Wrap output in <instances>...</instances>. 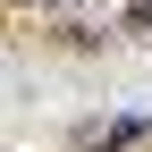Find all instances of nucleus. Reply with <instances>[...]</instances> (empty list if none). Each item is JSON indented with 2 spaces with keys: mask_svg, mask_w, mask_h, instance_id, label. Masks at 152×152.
<instances>
[{
  "mask_svg": "<svg viewBox=\"0 0 152 152\" xmlns=\"http://www.w3.org/2000/svg\"><path fill=\"white\" fill-rule=\"evenodd\" d=\"M144 127H152V118H110V127H85V135H76V152H127Z\"/></svg>",
  "mask_w": 152,
  "mask_h": 152,
  "instance_id": "1",
  "label": "nucleus"
},
{
  "mask_svg": "<svg viewBox=\"0 0 152 152\" xmlns=\"http://www.w3.org/2000/svg\"><path fill=\"white\" fill-rule=\"evenodd\" d=\"M135 26H152V0H144V9H135Z\"/></svg>",
  "mask_w": 152,
  "mask_h": 152,
  "instance_id": "2",
  "label": "nucleus"
}]
</instances>
